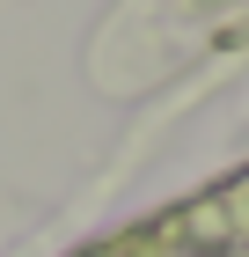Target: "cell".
Masks as SVG:
<instances>
[{
  "label": "cell",
  "instance_id": "cell-1",
  "mask_svg": "<svg viewBox=\"0 0 249 257\" xmlns=\"http://www.w3.org/2000/svg\"><path fill=\"white\" fill-rule=\"evenodd\" d=\"M88 257H249V169L205 198L169 206L161 220H147V228L103 242Z\"/></svg>",
  "mask_w": 249,
  "mask_h": 257
}]
</instances>
